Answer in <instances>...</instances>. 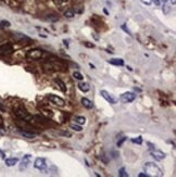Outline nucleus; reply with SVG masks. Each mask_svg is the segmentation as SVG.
Instances as JSON below:
<instances>
[{
    "label": "nucleus",
    "mask_w": 176,
    "mask_h": 177,
    "mask_svg": "<svg viewBox=\"0 0 176 177\" xmlns=\"http://www.w3.org/2000/svg\"><path fill=\"white\" fill-rule=\"evenodd\" d=\"M12 38L18 43H29V41H32V39L28 36H26L23 33H13Z\"/></svg>",
    "instance_id": "7"
},
{
    "label": "nucleus",
    "mask_w": 176,
    "mask_h": 177,
    "mask_svg": "<svg viewBox=\"0 0 176 177\" xmlns=\"http://www.w3.org/2000/svg\"><path fill=\"white\" fill-rule=\"evenodd\" d=\"M103 11H104V13H105V14H109V12H108V11H107V9H104Z\"/></svg>",
    "instance_id": "40"
},
{
    "label": "nucleus",
    "mask_w": 176,
    "mask_h": 177,
    "mask_svg": "<svg viewBox=\"0 0 176 177\" xmlns=\"http://www.w3.org/2000/svg\"><path fill=\"white\" fill-rule=\"evenodd\" d=\"M0 121H1V116H0Z\"/></svg>",
    "instance_id": "43"
},
{
    "label": "nucleus",
    "mask_w": 176,
    "mask_h": 177,
    "mask_svg": "<svg viewBox=\"0 0 176 177\" xmlns=\"http://www.w3.org/2000/svg\"><path fill=\"white\" fill-rule=\"evenodd\" d=\"M135 99H136V95L134 93H129V91L124 93L123 95H121V97H120V100H121L123 103H129V102L134 101Z\"/></svg>",
    "instance_id": "8"
},
{
    "label": "nucleus",
    "mask_w": 176,
    "mask_h": 177,
    "mask_svg": "<svg viewBox=\"0 0 176 177\" xmlns=\"http://www.w3.org/2000/svg\"><path fill=\"white\" fill-rule=\"evenodd\" d=\"M89 67H90L91 69H95V65H92V64H91V63H89Z\"/></svg>",
    "instance_id": "38"
},
{
    "label": "nucleus",
    "mask_w": 176,
    "mask_h": 177,
    "mask_svg": "<svg viewBox=\"0 0 176 177\" xmlns=\"http://www.w3.org/2000/svg\"><path fill=\"white\" fill-rule=\"evenodd\" d=\"M60 1H61V2H66L68 0H60Z\"/></svg>",
    "instance_id": "41"
},
{
    "label": "nucleus",
    "mask_w": 176,
    "mask_h": 177,
    "mask_svg": "<svg viewBox=\"0 0 176 177\" xmlns=\"http://www.w3.org/2000/svg\"><path fill=\"white\" fill-rule=\"evenodd\" d=\"M109 63L112 64V65H115V67H123L124 65V61L122 59H111V60H109Z\"/></svg>",
    "instance_id": "18"
},
{
    "label": "nucleus",
    "mask_w": 176,
    "mask_h": 177,
    "mask_svg": "<svg viewBox=\"0 0 176 177\" xmlns=\"http://www.w3.org/2000/svg\"><path fill=\"white\" fill-rule=\"evenodd\" d=\"M48 99H49V101L51 102V103H53V104H55V106H65V101H64L61 97L57 96V95H52V93H50V95H48Z\"/></svg>",
    "instance_id": "6"
},
{
    "label": "nucleus",
    "mask_w": 176,
    "mask_h": 177,
    "mask_svg": "<svg viewBox=\"0 0 176 177\" xmlns=\"http://www.w3.org/2000/svg\"><path fill=\"white\" fill-rule=\"evenodd\" d=\"M45 67L48 70H52V71H58L60 69H64V64L62 61L60 60H48L45 63Z\"/></svg>",
    "instance_id": "3"
},
{
    "label": "nucleus",
    "mask_w": 176,
    "mask_h": 177,
    "mask_svg": "<svg viewBox=\"0 0 176 177\" xmlns=\"http://www.w3.org/2000/svg\"><path fill=\"white\" fill-rule=\"evenodd\" d=\"M20 135H22L24 138H27V139H33L37 136V134L32 133V132H27V130H18Z\"/></svg>",
    "instance_id": "13"
},
{
    "label": "nucleus",
    "mask_w": 176,
    "mask_h": 177,
    "mask_svg": "<svg viewBox=\"0 0 176 177\" xmlns=\"http://www.w3.org/2000/svg\"><path fill=\"white\" fill-rule=\"evenodd\" d=\"M100 95H101V97L104 98L109 103H111V104H115V103H116V100H115V99H114V98H113L108 91H105V90H101V91H100Z\"/></svg>",
    "instance_id": "12"
},
{
    "label": "nucleus",
    "mask_w": 176,
    "mask_h": 177,
    "mask_svg": "<svg viewBox=\"0 0 176 177\" xmlns=\"http://www.w3.org/2000/svg\"><path fill=\"white\" fill-rule=\"evenodd\" d=\"M171 1H172V3H173V5H175V3H176V0H171Z\"/></svg>",
    "instance_id": "39"
},
{
    "label": "nucleus",
    "mask_w": 176,
    "mask_h": 177,
    "mask_svg": "<svg viewBox=\"0 0 176 177\" xmlns=\"http://www.w3.org/2000/svg\"><path fill=\"white\" fill-rule=\"evenodd\" d=\"M131 141L134 142V143H137V145H141V142H142V138H141V136H138L137 138H133Z\"/></svg>",
    "instance_id": "24"
},
{
    "label": "nucleus",
    "mask_w": 176,
    "mask_h": 177,
    "mask_svg": "<svg viewBox=\"0 0 176 177\" xmlns=\"http://www.w3.org/2000/svg\"><path fill=\"white\" fill-rule=\"evenodd\" d=\"M34 167L39 169V171H46V168H47L46 160L44 158H37L34 162Z\"/></svg>",
    "instance_id": "9"
},
{
    "label": "nucleus",
    "mask_w": 176,
    "mask_h": 177,
    "mask_svg": "<svg viewBox=\"0 0 176 177\" xmlns=\"http://www.w3.org/2000/svg\"><path fill=\"white\" fill-rule=\"evenodd\" d=\"M0 110H1V111L5 110V106H3V104H2V102H1V100H0Z\"/></svg>",
    "instance_id": "35"
},
{
    "label": "nucleus",
    "mask_w": 176,
    "mask_h": 177,
    "mask_svg": "<svg viewBox=\"0 0 176 177\" xmlns=\"http://www.w3.org/2000/svg\"><path fill=\"white\" fill-rule=\"evenodd\" d=\"M118 176L121 177H128V174L126 173V169L125 167H121L118 169Z\"/></svg>",
    "instance_id": "23"
},
{
    "label": "nucleus",
    "mask_w": 176,
    "mask_h": 177,
    "mask_svg": "<svg viewBox=\"0 0 176 177\" xmlns=\"http://www.w3.org/2000/svg\"><path fill=\"white\" fill-rule=\"evenodd\" d=\"M70 127L73 129V130H75V132H81V125L76 124V123H73V124L70 125Z\"/></svg>",
    "instance_id": "21"
},
{
    "label": "nucleus",
    "mask_w": 176,
    "mask_h": 177,
    "mask_svg": "<svg viewBox=\"0 0 176 177\" xmlns=\"http://www.w3.org/2000/svg\"><path fill=\"white\" fill-rule=\"evenodd\" d=\"M148 146H149V149H150V150H152V149H154V145H152L151 142H148Z\"/></svg>",
    "instance_id": "33"
},
{
    "label": "nucleus",
    "mask_w": 176,
    "mask_h": 177,
    "mask_svg": "<svg viewBox=\"0 0 176 177\" xmlns=\"http://www.w3.org/2000/svg\"><path fill=\"white\" fill-rule=\"evenodd\" d=\"M81 104L85 106L86 109H88V110H90V109H92V106H94V104H92V102L89 100V99H87V98H81Z\"/></svg>",
    "instance_id": "15"
},
{
    "label": "nucleus",
    "mask_w": 176,
    "mask_h": 177,
    "mask_svg": "<svg viewBox=\"0 0 176 177\" xmlns=\"http://www.w3.org/2000/svg\"><path fill=\"white\" fill-rule=\"evenodd\" d=\"M75 123L78 125H84L86 123V119L84 116H75Z\"/></svg>",
    "instance_id": "19"
},
{
    "label": "nucleus",
    "mask_w": 176,
    "mask_h": 177,
    "mask_svg": "<svg viewBox=\"0 0 176 177\" xmlns=\"http://www.w3.org/2000/svg\"><path fill=\"white\" fill-rule=\"evenodd\" d=\"M64 16H65V18H68V19H72L73 16H74V11H73L72 9L66 10V11L64 12Z\"/></svg>",
    "instance_id": "22"
},
{
    "label": "nucleus",
    "mask_w": 176,
    "mask_h": 177,
    "mask_svg": "<svg viewBox=\"0 0 176 177\" xmlns=\"http://www.w3.org/2000/svg\"><path fill=\"white\" fill-rule=\"evenodd\" d=\"M2 27L3 26H2V24H1V21H0V28H2Z\"/></svg>",
    "instance_id": "42"
},
{
    "label": "nucleus",
    "mask_w": 176,
    "mask_h": 177,
    "mask_svg": "<svg viewBox=\"0 0 176 177\" xmlns=\"http://www.w3.org/2000/svg\"><path fill=\"white\" fill-rule=\"evenodd\" d=\"M168 0H159V2H160V5H165Z\"/></svg>",
    "instance_id": "32"
},
{
    "label": "nucleus",
    "mask_w": 176,
    "mask_h": 177,
    "mask_svg": "<svg viewBox=\"0 0 176 177\" xmlns=\"http://www.w3.org/2000/svg\"><path fill=\"white\" fill-rule=\"evenodd\" d=\"M14 115L22 121H25V122H28V123H32L34 121V116H33L31 113H28L27 110L23 106H18L14 110Z\"/></svg>",
    "instance_id": "2"
},
{
    "label": "nucleus",
    "mask_w": 176,
    "mask_h": 177,
    "mask_svg": "<svg viewBox=\"0 0 176 177\" xmlns=\"http://www.w3.org/2000/svg\"><path fill=\"white\" fill-rule=\"evenodd\" d=\"M5 129L0 126V136H2V135H5Z\"/></svg>",
    "instance_id": "29"
},
{
    "label": "nucleus",
    "mask_w": 176,
    "mask_h": 177,
    "mask_svg": "<svg viewBox=\"0 0 176 177\" xmlns=\"http://www.w3.org/2000/svg\"><path fill=\"white\" fill-rule=\"evenodd\" d=\"M42 56H44V51L41 49L37 48L31 49L26 52V58L29 60H38V59L42 58Z\"/></svg>",
    "instance_id": "4"
},
{
    "label": "nucleus",
    "mask_w": 176,
    "mask_h": 177,
    "mask_svg": "<svg viewBox=\"0 0 176 177\" xmlns=\"http://www.w3.org/2000/svg\"><path fill=\"white\" fill-rule=\"evenodd\" d=\"M63 44H64V46L68 47V41H66V40H63Z\"/></svg>",
    "instance_id": "37"
},
{
    "label": "nucleus",
    "mask_w": 176,
    "mask_h": 177,
    "mask_svg": "<svg viewBox=\"0 0 176 177\" xmlns=\"http://www.w3.org/2000/svg\"><path fill=\"white\" fill-rule=\"evenodd\" d=\"M151 1H153V2L157 5H160V2H159V0H151Z\"/></svg>",
    "instance_id": "36"
},
{
    "label": "nucleus",
    "mask_w": 176,
    "mask_h": 177,
    "mask_svg": "<svg viewBox=\"0 0 176 177\" xmlns=\"http://www.w3.org/2000/svg\"><path fill=\"white\" fill-rule=\"evenodd\" d=\"M78 88L83 93H87V91H89V89H90V86L88 83H85V82H81L79 84H78Z\"/></svg>",
    "instance_id": "17"
},
{
    "label": "nucleus",
    "mask_w": 176,
    "mask_h": 177,
    "mask_svg": "<svg viewBox=\"0 0 176 177\" xmlns=\"http://www.w3.org/2000/svg\"><path fill=\"white\" fill-rule=\"evenodd\" d=\"M13 46L10 43H7V44H3L0 46V56H10V54L13 53Z\"/></svg>",
    "instance_id": "5"
},
{
    "label": "nucleus",
    "mask_w": 176,
    "mask_h": 177,
    "mask_svg": "<svg viewBox=\"0 0 176 177\" xmlns=\"http://www.w3.org/2000/svg\"><path fill=\"white\" fill-rule=\"evenodd\" d=\"M138 176H139V177H149L148 175H147V174H146V173H140Z\"/></svg>",
    "instance_id": "34"
},
{
    "label": "nucleus",
    "mask_w": 176,
    "mask_h": 177,
    "mask_svg": "<svg viewBox=\"0 0 176 177\" xmlns=\"http://www.w3.org/2000/svg\"><path fill=\"white\" fill-rule=\"evenodd\" d=\"M31 160H32V155H29V154L24 155L22 159V162H21V165H20V171L26 169L27 166H28V164L31 163Z\"/></svg>",
    "instance_id": "10"
},
{
    "label": "nucleus",
    "mask_w": 176,
    "mask_h": 177,
    "mask_svg": "<svg viewBox=\"0 0 176 177\" xmlns=\"http://www.w3.org/2000/svg\"><path fill=\"white\" fill-rule=\"evenodd\" d=\"M144 171L148 176H154V177H161L163 176L162 169L159 167L155 163L152 162H147L144 165Z\"/></svg>",
    "instance_id": "1"
},
{
    "label": "nucleus",
    "mask_w": 176,
    "mask_h": 177,
    "mask_svg": "<svg viewBox=\"0 0 176 177\" xmlns=\"http://www.w3.org/2000/svg\"><path fill=\"white\" fill-rule=\"evenodd\" d=\"M48 20L49 21H51V22H57L59 20V18L57 16V15H54V14H50V15H48Z\"/></svg>",
    "instance_id": "25"
},
{
    "label": "nucleus",
    "mask_w": 176,
    "mask_h": 177,
    "mask_svg": "<svg viewBox=\"0 0 176 177\" xmlns=\"http://www.w3.org/2000/svg\"><path fill=\"white\" fill-rule=\"evenodd\" d=\"M142 3H144V5H150L151 3H152V1L151 0H140Z\"/></svg>",
    "instance_id": "27"
},
{
    "label": "nucleus",
    "mask_w": 176,
    "mask_h": 177,
    "mask_svg": "<svg viewBox=\"0 0 176 177\" xmlns=\"http://www.w3.org/2000/svg\"><path fill=\"white\" fill-rule=\"evenodd\" d=\"M54 83L58 85V87L61 89V91L66 93V86H65V84H64L63 80H61L60 78H54Z\"/></svg>",
    "instance_id": "16"
},
{
    "label": "nucleus",
    "mask_w": 176,
    "mask_h": 177,
    "mask_svg": "<svg viewBox=\"0 0 176 177\" xmlns=\"http://www.w3.org/2000/svg\"><path fill=\"white\" fill-rule=\"evenodd\" d=\"M0 158H1V159H5V152H3V151H1V150H0Z\"/></svg>",
    "instance_id": "31"
},
{
    "label": "nucleus",
    "mask_w": 176,
    "mask_h": 177,
    "mask_svg": "<svg viewBox=\"0 0 176 177\" xmlns=\"http://www.w3.org/2000/svg\"><path fill=\"white\" fill-rule=\"evenodd\" d=\"M73 77H74L75 80H84V76L81 75V72H78V71H74V73H73Z\"/></svg>",
    "instance_id": "20"
},
{
    "label": "nucleus",
    "mask_w": 176,
    "mask_h": 177,
    "mask_svg": "<svg viewBox=\"0 0 176 177\" xmlns=\"http://www.w3.org/2000/svg\"><path fill=\"white\" fill-rule=\"evenodd\" d=\"M84 46L88 47V48H94V47H95V45L90 44V43H88V41H85V43H84Z\"/></svg>",
    "instance_id": "26"
},
{
    "label": "nucleus",
    "mask_w": 176,
    "mask_h": 177,
    "mask_svg": "<svg viewBox=\"0 0 176 177\" xmlns=\"http://www.w3.org/2000/svg\"><path fill=\"white\" fill-rule=\"evenodd\" d=\"M18 158H9V159H5V165H7V166H9V167L14 166L15 164H18Z\"/></svg>",
    "instance_id": "14"
},
{
    "label": "nucleus",
    "mask_w": 176,
    "mask_h": 177,
    "mask_svg": "<svg viewBox=\"0 0 176 177\" xmlns=\"http://www.w3.org/2000/svg\"><path fill=\"white\" fill-rule=\"evenodd\" d=\"M125 140H126V138L125 137H123L122 139H121V140H120V141H117V147H121L123 145V142L125 141Z\"/></svg>",
    "instance_id": "28"
},
{
    "label": "nucleus",
    "mask_w": 176,
    "mask_h": 177,
    "mask_svg": "<svg viewBox=\"0 0 176 177\" xmlns=\"http://www.w3.org/2000/svg\"><path fill=\"white\" fill-rule=\"evenodd\" d=\"M122 28H123V30H124V31H125V32H126V33H127V34H128V35H131V32L128 31V30H127L126 27L124 26V24H123V25H122Z\"/></svg>",
    "instance_id": "30"
},
{
    "label": "nucleus",
    "mask_w": 176,
    "mask_h": 177,
    "mask_svg": "<svg viewBox=\"0 0 176 177\" xmlns=\"http://www.w3.org/2000/svg\"><path fill=\"white\" fill-rule=\"evenodd\" d=\"M150 152H151V155L153 156V159H155L157 161H162L165 158V153L162 152L161 150H157L155 148L152 149V150H150Z\"/></svg>",
    "instance_id": "11"
}]
</instances>
